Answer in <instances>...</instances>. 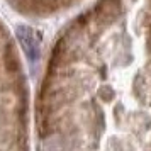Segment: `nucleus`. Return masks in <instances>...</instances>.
I'll list each match as a JSON object with an SVG mask.
<instances>
[{
	"label": "nucleus",
	"mask_w": 151,
	"mask_h": 151,
	"mask_svg": "<svg viewBox=\"0 0 151 151\" xmlns=\"http://www.w3.org/2000/svg\"><path fill=\"white\" fill-rule=\"evenodd\" d=\"M15 14L27 19H48L78 7L85 0H4Z\"/></svg>",
	"instance_id": "obj_1"
}]
</instances>
